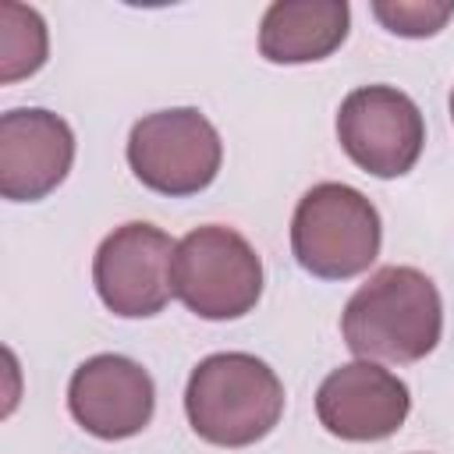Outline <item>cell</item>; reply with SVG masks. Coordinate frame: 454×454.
Here are the masks:
<instances>
[{"mask_svg": "<svg viewBox=\"0 0 454 454\" xmlns=\"http://www.w3.org/2000/svg\"><path fill=\"white\" fill-rule=\"evenodd\" d=\"M340 333L355 358L394 365L419 362L443 333L440 291L415 266H383L348 298Z\"/></svg>", "mask_w": 454, "mask_h": 454, "instance_id": "obj_1", "label": "cell"}, {"mask_svg": "<svg viewBox=\"0 0 454 454\" xmlns=\"http://www.w3.org/2000/svg\"><path fill=\"white\" fill-rule=\"evenodd\" d=\"M184 415L195 436L213 447H252L280 422L284 383L248 351H216L192 369Z\"/></svg>", "mask_w": 454, "mask_h": 454, "instance_id": "obj_2", "label": "cell"}, {"mask_svg": "<svg viewBox=\"0 0 454 454\" xmlns=\"http://www.w3.org/2000/svg\"><path fill=\"white\" fill-rule=\"evenodd\" d=\"M383 241L376 206L351 184H312L291 216V252L319 280H351L365 273Z\"/></svg>", "mask_w": 454, "mask_h": 454, "instance_id": "obj_3", "label": "cell"}, {"mask_svg": "<svg viewBox=\"0 0 454 454\" xmlns=\"http://www.w3.org/2000/svg\"><path fill=\"white\" fill-rule=\"evenodd\" d=\"M170 284L199 319H241L262 298V259L234 227L206 223L177 241Z\"/></svg>", "mask_w": 454, "mask_h": 454, "instance_id": "obj_4", "label": "cell"}, {"mask_svg": "<svg viewBox=\"0 0 454 454\" xmlns=\"http://www.w3.org/2000/svg\"><path fill=\"white\" fill-rule=\"evenodd\" d=\"M223 163V142L213 121L195 106L145 114L128 135V167L156 195L184 199L206 192Z\"/></svg>", "mask_w": 454, "mask_h": 454, "instance_id": "obj_5", "label": "cell"}, {"mask_svg": "<svg viewBox=\"0 0 454 454\" xmlns=\"http://www.w3.org/2000/svg\"><path fill=\"white\" fill-rule=\"evenodd\" d=\"M337 142L372 177H404L426 145V121L415 99L394 85H358L340 99Z\"/></svg>", "mask_w": 454, "mask_h": 454, "instance_id": "obj_6", "label": "cell"}, {"mask_svg": "<svg viewBox=\"0 0 454 454\" xmlns=\"http://www.w3.org/2000/svg\"><path fill=\"white\" fill-rule=\"evenodd\" d=\"M177 241L142 220L114 227L92 259V284L99 301L121 319H149L174 298L170 266Z\"/></svg>", "mask_w": 454, "mask_h": 454, "instance_id": "obj_7", "label": "cell"}, {"mask_svg": "<svg viewBox=\"0 0 454 454\" xmlns=\"http://www.w3.org/2000/svg\"><path fill=\"white\" fill-rule=\"evenodd\" d=\"M411 411L408 383L380 362L337 365L316 390L319 426L348 443H376L394 436Z\"/></svg>", "mask_w": 454, "mask_h": 454, "instance_id": "obj_8", "label": "cell"}, {"mask_svg": "<svg viewBox=\"0 0 454 454\" xmlns=\"http://www.w3.org/2000/svg\"><path fill=\"white\" fill-rule=\"evenodd\" d=\"M156 408L153 376L128 355H92L67 383L71 419L99 440L138 436Z\"/></svg>", "mask_w": 454, "mask_h": 454, "instance_id": "obj_9", "label": "cell"}, {"mask_svg": "<svg viewBox=\"0 0 454 454\" xmlns=\"http://www.w3.org/2000/svg\"><path fill=\"white\" fill-rule=\"evenodd\" d=\"M74 163L71 124L43 106H18L0 117V195L39 202L57 192Z\"/></svg>", "mask_w": 454, "mask_h": 454, "instance_id": "obj_10", "label": "cell"}, {"mask_svg": "<svg viewBox=\"0 0 454 454\" xmlns=\"http://www.w3.org/2000/svg\"><path fill=\"white\" fill-rule=\"evenodd\" d=\"M348 28L344 0H277L259 21V53L270 64H312L340 50Z\"/></svg>", "mask_w": 454, "mask_h": 454, "instance_id": "obj_11", "label": "cell"}, {"mask_svg": "<svg viewBox=\"0 0 454 454\" xmlns=\"http://www.w3.org/2000/svg\"><path fill=\"white\" fill-rule=\"evenodd\" d=\"M50 35L46 21L35 7L25 4H0V82L11 85L18 78L35 74L46 64Z\"/></svg>", "mask_w": 454, "mask_h": 454, "instance_id": "obj_12", "label": "cell"}, {"mask_svg": "<svg viewBox=\"0 0 454 454\" xmlns=\"http://www.w3.org/2000/svg\"><path fill=\"white\" fill-rule=\"evenodd\" d=\"M372 14L394 35L426 39L454 18V0H372Z\"/></svg>", "mask_w": 454, "mask_h": 454, "instance_id": "obj_13", "label": "cell"}, {"mask_svg": "<svg viewBox=\"0 0 454 454\" xmlns=\"http://www.w3.org/2000/svg\"><path fill=\"white\" fill-rule=\"evenodd\" d=\"M450 121H454V89H450Z\"/></svg>", "mask_w": 454, "mask_h": 454, "instance_id": "obj_14", "label": "cell"}]
</instances>
